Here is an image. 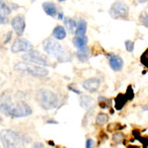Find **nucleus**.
I'll use <instances>...</instances> for the list:
<instances>
[{
  "instance_id": "obj_1",
  "label": "nucleus",
  "mask_w": 148,
  "mask_h": 148,
  "mask_svg": "<svg viewBox=\"0 0 148 148\" xmlns=\"http://www.w3.org/2000/svg\"><path fill=\"white\" fill-rule=\"evenodd\" d=\"M0 112L13 119L25 118L32 114V109L26 102L12 100L10 94L4 92L0 99Z\"/></svg>"
},
{
  "instance_id": "obj_2",
  "label": "nucleus",
  "mask_w": 148,
  "mask_h": 148,
  "mask_svg": "<svg viewBox=\"0 0 148 148\" xmlns=\"http://www.w3.org/2000/svg\"><path fill=\"white\" fill-rule=\"evenodd\" d=\"M44 51L49 56L56 59L59 62H67L71 60V53L59 42L51 39H47L42 42Z\"/></svg>"
},
{
  "instance_id": "obj_3",
  "label": "nucleus",
  "mask_w": 148,
  "mask_h": 148,
  "mask_svg": "<svg viewBox=\"0 0 148 148\" xmlns=\"http://www.w3.org/2000/svg\"><path fill=\"white\" fill-rule=\"evenodd\" d=\"M0 140L4 148H24L25 139L21 134L11 130L0 131Z\"/></svg>"
},
{
  "instance_id": "obj_4",
  "label": "nucleus",
  "mask_w": 148,
  "mask_h": 148,
  "mask_svg": "<svg viewBox=\"0 0 148 148\" xmlns=\"http://www.w3.org/2000/svg\"><path fill=\"white\" fill-rule=\"evenodd\" d=\"M37 101L45 110H53L58 106L59 100L53 92L49 89H40L37 93Z\"/></svg>"
},
{
  "instance_id": "obj_5",
  "label": "nucleus",
  "mask_w": 148,
  "mask_h": 148,
  "mask_svg": "<svg viewBox=\"0 0 148 148\" xmlns=\"http://www.w3.org/2000/svg\"><path fill=\"white\" fill-rule=\"evenodd\" d=\"M14 69L19 72L30 74L35 77H46L49 74V70L46 67L29 62H17L14 65Z\"/></svg>"
},
{
  "instance_id": "obj_6",
  "label": "nucleus",
  "mask_w": 148,
  "mask_h": 148,
  "mask_svg": "<svg viewBox=\"0 0 148 148\" xmlns=\"http://www.w3.org/2000/svg\"><path fill=\"white\" fill-rule=\"evenodd\" d=\"M22 58L25 60V62L36 64V65H39V64L42 66L49 65V60L47 56H46V54L42 53L39 51H35V49H32L29 52L24 53Z\"/></svg>"
},
{
  "instance_id": "obj_7",
  "label": "nucleus",
  "mask_w": 148,
  "mask_h": 148,
  "mask_svg": "<svg viewBox=\"0 0 148 148\" xmlns=\"http://www.w3.org/2000/svg\"><path fill=\"white\" fill-rule=\"evenodd\" d=\"M128 12H130L128 6L120 1L114 2L109 10L110 15L114 19H126L128 16Z\"/></svg>"
},
{
  "instance_id": "obj_8",
  "label": "nucleus",
  "mask_w": 148,
  "mask_h": 148,
  "mask_svg": "<svg viewBox=\"0 0 148 148\" xmlns=\"http://www.w3.org/2000/svg\"><path fill=\"white\" fill-rule=\"evenodd\" d=\"M33 49V45L29 42L28 40L24 39V38H18L14 40L13 45L11 47V51L14 53L21 51H27L29 52Z\"/></svg>"
},
{
  "instance_id": "obj_9",
  "label": "nucleus",
  "mask_w": 148,
  "mask_h": 148,
  "mask_svg": "<svg viewBox=\"0 0 148 148\" xmlns=\"http://www.w3.org/2000/svg\"><path fill=\"white\" fill-rule=\"evenodd\" d=\"M11 26L13 28L14 32L17 34L19 38H21L25 32V27H26V23H25V18L23 15H17L15 16L11 21Z\"/></svg>"
},
{
  "instance_id": "obj_10",
  "label": "nucleus",
  "mask_w": 148,
  "mask_h": 148,
  "mask_svg": "<svg viewBox=\"0 0 148 148\" xmlns=\"http://www.w3.org/2000/svg\"><path fill=\"white\" fill-rule=\"evenodd\" d=\"M83 88L87 91L91 92V93H95L101 86V80L97 77H92L89 78V79H86L84 82H83Z\"/></svg>"
},
{
  "instance_id": "obj_11",
  "label": "nucleus",
  "mask_w": 148,
  "mask_h": 148,
  "mask_svg": "<svg viewBox=\"0 0 148 148\" xmlns=\"http://www.w3.org/2000/svg\"><path fill=\"white\" fill-rule=\"evenodd\" d=\"M108 60L111 68L114 71H120L121 70L123 66V60L121 56H116L114 53H110L108 56Z\"/></svg>"
},
{
  "instance_id": "obj_12",
  "label": "nucleus",
  "mask_w": 148,
  "mask_h": 148,
  "mask_svg": "<svg viewBox=\"0 0 148 148\" xmlns=\"http://www.w3.org/2000/svg\"><path fill=\"white\" fill-rule=\"evenodd\" d=\"M73 46L75 47H77L78 49H83V47H87L88 44V37L87 36H76L73 38Z\"/></svg>"
},
{
  "instance_id": "obj_13",
  "label": "nucleus",
  "mask_w": 148,
  "mask_h": 148,
  "mask_svg": "<svg viewBox=\"0 0 148 148\" xmlns=\"http://www.w3.org/2000/svg\"><path fill=\"white\" fill-rule=\"evenodd\" d=\"M42 9L46 12L47 15L51 16V17H56L57 15V13H58L56 9V6L54 5L52 2H44V3H42Z\"/></svg>"
},
{
  "instance_id": "obj_14",
  "label": "nucleus",
  "mask_w": 148,
  "mask_h": 148,
  "mask_svg": "<svg viewBox=\"0 0 148 148\" xmlns=\"http://www.w3.org/2000/svg\"><path fill=\"white\" fill-rule=\"evenodd\" d=\"M52 37L58 40H64L66 38L65 29H64L62 26H56V27L53 29V31H52Z\"/></svg>"
},
{
  "instance_id": "obj_15",
  "label": "nucleus",
  "mask_w": 148,
  "mask_h": 148,
  "mask_svg": "<svg viewBox=\"0 0 148 148\" xmlns=\"http://www.w3.org/2000/svg\"><path fill=\"white\" fill-rule=\"evenodd\" d=\"M86 30H87V22L84 19H79L77 24H76V36H85Z\"/></svg>"
},
{
  "instance_id": "obj_16",
  "label": "nucleus",
  "mask_w": 148,
  "mask_h": 148,
  "mask_svg": "<svg viewBox=\"0 0 148 148\" xmlns=\"http://www.w3.org/2000/svg\"><path fill=\"white\" fill-rule=\"evenodd\" d=\"M90 54H91L90 53V49H88L87 47L78 49L77 52H76V56H77V58L79 59L80 61H82V62H85V61H87L88 59H89Z\"/></svg>"
},
{
  "instance_id": "obj_17",
  "label": "nucleus",
  "mask_w": 148,
  "mask_h": 148,
  "mask_svg": "<svg viewBox=\"0 0 148 148\" xmlns=\"http://www.w3.org/2000/svg\"><path fill=\"white\" fill-rule=\"evenodd\" d=\"M63 22H64V26H65L66 30H67L70 34H75L76 24H77V23H76L72 18H68V17L64 18Z\"/></svg>"
},
{
  "instance_id": "obj_18",
  "label": "nucleus",
  "mask_w": 148,
  "mask_h": 148,
  "mask_svg": "<svg viewBox=\"0 0 148 148\" xmlns=\"http://www.w3.org/2000/svg\"><path fill=\"white\" fill-rule=\"evenodd\" d=\"M93 99L88 95H82L79 99V104L83 109H89L92 105Z\"/></svg>"
},
{
  "instance_id": "obj_19",
  "label": "nucleus",
  "mask_w": 148,
  "mask_h": 148,
  "mask_svg": "<svg viewBox=\"0 0 148 148\" xmlns=\"http://www.w3.org/2000/svg\"><path fill=\"white\" fill-rule=\"evenodd\" d=\"M10 13H11V9L9 8L8 4L0 1V14L2 15V17L6 19L7 16L10 15Z\"/></svg>"
},
{
  "instance_id": "obj_20",
  "label": "nucleus",
  "mask_w": 148,
  "mask_h": 148,
  "mask_svg": "<svg viewBox=\"0 0 148 148\" xmlns=\"http://www.w3.org/2000/svg\"><path fill=\"white\" fill-rule=\"evenodd\" d=\"M108 121H109L108 114H104V113H100L96 118V123H97V125H105L106 123H108Z\"/></svg>"
},
{
  "instance_id": "obj_21",
  "label": "nucleus",
  "mask_w": 148,
  "mask_h": 148,
  "mask_svg": "<svg viewBox=\"0 0 148 148\" xmlns=\"http://www.w3.org/2000/svg\"><path fill=\"white\" fill-rule=\"evenodd\" d=\"M139 21L141 22V24L143 26H145L146 28H148V13H146V12H143V13L140 14Z\"/></svg>"
},
{
  "instance_id": "obj_22",
  "label": "nucleus",
  "mask_w": 148,
  "mask_h": 148,
  "mask_svg": "<svg viewBox=\"0 0 148 148\" xmlns=\"http://www.w3.org/2000/svg\"><path fill=\"white\" fill-rule=\"evenodd\" d=\"M123 139H125V136H123V134L121 132H116L113 135V141L114 142L121 143V142H123Z\"/></svg>"
},
{
  "instance_id": "obj_23",
  "label": "nucleus",
  "mask_w": 148,
  "mask_h": 148,
  "mask_svg": "<svg viewBox=\"0 0 148 148\" xmlns=\"http://www.w3.org/2000/svg\"><path fill=\"white\" fill-rule=\"evenodd\" d=\"M125 46L126 51H130V52H132L133 49H134V42H133L132 40H125Z\"/></svg>"
},
{
  "instance_id": "obj_24",
  "label": "nucleus",
  "mask_w": 148,
  "mask_h": 148,
  "mask_svg": "<svg viewBox=\"0 0 148 148\" xmlns=\"http://www.w3.org/2000/svg\"><path fill=\"white\" fill-rule=\"evenodd\" d=\"M94 147H95V141L92 138H88V139L86 140L85 148H94Z\"/></svg>"
},
{
  "instance_id": "obj_25",
  "label": "nucleus",
  "mask_w": 148,
  "mask_h": 148,
  "mask_svg": "<svg viewBox=\"0 0 148 148\" xmlns=\"http://www.w3.org/2000/svg\"><path fill=\"white\" fill-rule=\"evenodd\" d=\"M142 62L145 64L146 66H148V49L143 53L142 56Z\"/></svg>"
},
{
  "instance_id": "obj_26",
  "label": "nucleus",
  "mask_w": 148,
  "mask_h": 148,
  "mask_svg": "<svg viewBox=\"0 0 148 148\" xmlns=\"http://www.w3.org/2000/svg\"><path fill=\"white\" fill-rule=\"evenodd\" d=\"M31 148H46V146H45V144L42 142H35Z\"/></svg>"
},
{
  "instance_id": "obj_27",
  "label": "nucleus",
  "mask_w": 148,
  "mask_h": 148,
  "mask_svg": "<svg viewBox=\"0 0 148 148\" xmlns=\"http://www.w3.org/2000/svg\"><path fill=\"white\" fill-rule=\"evenodd\" d=\"M57 18H58V20H63L64 19L63 12H58V13H57Z\"/></svg>"
},
{
  "instance_id": "obj_28",
  "label": "nucleus",
  "mask_w": 148,
  "mask_h": 148,
  "mask_svg": "<svg viewBox=\"0 0 148 148\" xmlns=\"http://www.w3.org/2000/svg\"><path fill=\"white\" fill-rule=\"evenodd\" d=\"M5 23H6L5 18L2 17V15H1V14H0V24H1V25H2V24H5Z\"/></svg>"
},
{
  "instance_id": "obj_29",
  "label": "nucleus",
  "mask_w": 148,
  "mask_h": 148,
  "mask_svg": "<svg viewBox=\"0 0 148 148\" xmlns=\"http://www.w3.org/2000/svg\"><path fill=\"white\" fill-rule=\"evenodd\" d=\"M69 89L70 90H72V91L74 92V93H77V94H81V92L79 91V90H76V89H73V88H71V87H68Z\"/></svg>"
},
{
  "instance_id": "obj_30",
  "label": "nucleus",
  "mask_w": 148,
  "mask_h": 148,
  "mask_svg": "<svg viewBox=\"0 0 148 148\" xmlns=\"http://www.w3.org/2000/svg\"><path fill=\"white\" fill-rule=\"evenodd\" d=\"M142 110H143V111H147V110H148V106H145V107H143V108H142Z\"/></svg>"
},
{
  "instance_id": "obj_31",
  "label": "nucleus",
  "mask_w": 148,
  "mask_h": 148,
  "mask_svg": "<svg viewBox=\"0 0 148 148\" xmlns=\"http://www.w3.org/2000/svg\"><path fill=\"white\" fill-rule=\"evenodd\" d=\"M0 123H2V119L0 118Z\"/></svg>"
}]
</instances>
